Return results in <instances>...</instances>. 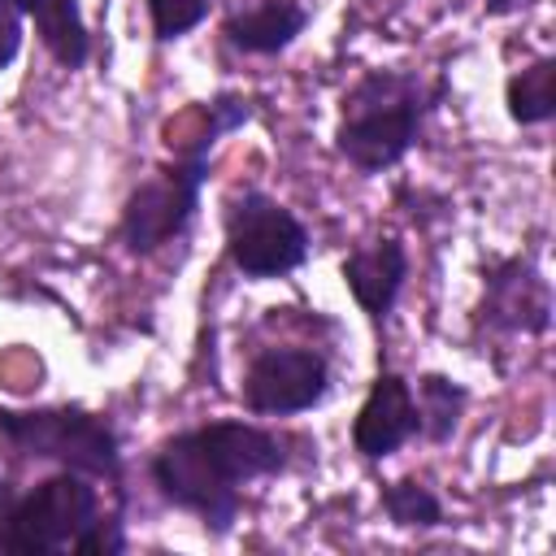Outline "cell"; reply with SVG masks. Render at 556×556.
I'll use <instances>...</instances> for the list:
<instances>
[{
  "mask_svg": "<svg viewBox=\"0 0 556 556\" xmlns=\"http://www.w3.org/2000/svg\"><path fill=\"white\" fill-rule=\"evenodd\" d=\"M13 508H17V495L9 482H0V552H13Z\"/></svg>",
  "mask_w": 556,
  "mask_h": 556,
  "instance_id": "cell-19",
  "label": "cell"
},
{
  "mask_svg": "<svg viewBox=\"0 0 556 556\" xmlns=\"http://www.w3.org/2000/svg\"><path fill=\"white\" fill-rule=\"evenodd\" d=\"M96 521V486L65 469L48 482H39L26 500L13 508V552L17 556H56L74 552L78 534Z\"/></svg>",
  "mask_w": 556,
  "mask_h": 556,
  "instance_id": "cell-5",
  "label": "cell"
},
{
  "mask_svg": "<svg viewBox=\"0 0 556 556\" xmlns=\"http://www.w3.org/2000/svg\"><path fill=\"white\" fill-rule=\"evenodd\" d=\"M0 439L13 452L61 460L65 469L91 473V478H117V465H122L117 434L100 417H91L83 408L0 413Z\"/></svg>",
  "mask_w": 556,
  "mask_h": 556,
  "instance_id": "cell-3",
  "label": "cell"
},
{
  "mask_svg": "<svg viewBox=\"0 0 556 556\" xmlns=\"http://www.w3.org/2000/svg\"><path fill=\"white\" fill-rule=\"evenodd\" d=\"M417 430L434 443L452 439L456 421H460V408H465V391L456 382H447L443 374H426L417 382Z\"/></svg>",
  "mask_w": 556,
  "mask_h": 556,
  "instance_id": "cell-14",
  "label": "cell"
},
{
  "mask_svg": "<svg viewBox=\"0 0 556 556\" xmlns=\"http://www.w3.org/2000/svg\"><path fill=\"white\" fill-rule=\"evenodd\" d=\"M274 469H282V443L248 421H213L174 434L152 460L161 495L213 530H230L239 491Z\"/></svg>",
  "mask_w": 556,
  "mask_h": 556,
  "instance_id": "cell-1",
  "label": "cell"
},
{
  "mask_svg": "<svg viewBox=\"0 0 556 556\" xmlns=\"http://www.w3.org/2000/svg\"><path fill=\"white\" fill-rule=\"evenodd\" d=\"M486 321L504 326V330H547L552 321V295H547V282L526 265V261H508L491 274V291H486V304H482Z\"/></svg>",
  "mask_w": 556,
  "mask_h": 556,
  "instance_id": "cell-9",
  "label": "cell"
},
{
  "mask_svg": "<svg viewBox=\"0 0 556 556\" xmlns=\"http://www.w3.org/2000/svg\"><path fill=\"white\" fill-rule=\"evenodd\" d=\"M226 248L248 278H282L304 265L308 230L291 208L261 191H243L226 213Z\"/></svg>",
  "mask_w": 556,
  "mask_h": 556,
  "instance_id": "cell-4",
  "label": "cell"
},
{
  "mask_svg": "<svg viewBox=\"0 0 556 556\" xmlns=\"http://www.w3.org/2000/svg\"><path fill=\"white\" fill-rule=\"evenodd\" d=\"M508 113L521 126L547 122L556 113V61L543 56L530 70H521L517 78H508Z\"/></svg>",
  "mask_w": 556,
  "mask_h": 556,
  "instance_id": "cell-13",
  "label": "cell"
},
{
  "mask_svg": "<svg viewBox=\"0 0 556 556\" xmlns=\"http://www.w3.org/2000/svg\"><path fill=\"white\" fill-rule=\"evenodd\" d=\"M17 48H22V13L9 0H0V70L17 56Z\"/></svg>",
  "mask_w": 556,
  "mask_h": 556,
  "instance_id": "cell-18",
  "label": "cell"
},
{
  "mask_svg": "<svg viewBox=\"0 0 556 556\" xmlns=\"http://www.w3.org/2000/svg\"><path fill=\"white\" fill-rule=\"evenodd\" d=\"M304 22H308V13L300 4H291V0H265L256 9L235 13L226 22V35H230L235 48L265 56V52H282L304 30Z\"/></svg>",
  "mask_w": 556,
  "mask_h": 556,
  "instance_id": "cell-11",
  "label": "cell"
},
{
  "mask_svg": "<svg viewBox=\"0 0 556 556\" xmlns=\"http://www.w3.org/2000/svg\"><path fill=\"white\" fill-rule=\"evenodd\" d=\"M421 113H426V91L413 74L374 70L343 96L334 148L361 174H382L413 148Z\"/></svg>",
  "mask_w": 556,
  "mask_h": 556,
  "instance_id": "cell-2",
  "label": "cell"
},
{
  "mask_svg": "<svg viewBox=\"0 0 556 556\" xmlns=\"http://www.w3.org/2000/svg\"><path fill=\"white\" fill-rule=\"evenodd\" d=\"M126 547V539H122V526L117 521H91L83 534H78V543H74V552L78 556H117Z\"/></svg>",
  "mask_w": 556,
  "mask_h": 556,
  "instance_id": "cell-17",
  "label": "cell"
},
{
  "mask_svg": "<svg viewBox=\"0 0 556 556\" xmlns=\"http://www.w3.org/2000/svg\"><path fill=\"white\" fill-rule=\"evenodd\" d=\"M9 4H13V9H17V13H35V9H39V4H43V0H9Z\"/></svg>",
  "mask_w": 556,
  "mask_h": 556,
  "instance_id": "cell-20",
  "label": "cell"
},
{
  "mask_svg": "<svg viewBox=\"0 0 556 556\" xmlns=\"http://www.w3.org/2000/svg\"><path fill=\"white\" fill-rule=\"evenodd\" d=\"M382 508L395 526H439V517H443L434 491H426L421 482H391L382 491Z\"/></svg>",
  "mask_w": 556,
  "mask_h": 556,
  "instance_id": "cell-15",
  "label": "cell"
},
{
  "mask_svg": "<svg viewBox=\"0 0 556 556\" xmlns=\"http://www.w3.org/2000/svg\"><path fill=\"white\" fill-rule=\"evenodd\" d=\"M330 387V365L313 348H269L248 365L243 404L265 417H287L321 404Z\"/></svg>",
  "mask_w": 556,
  "mask_h": 556,
  "instance_id": "cell-7",
  "label": "cell"
},
{
  "mask_svg": "<svg viewBox=\"0 0 556 556\" xmlns=\"http://www.w3.org/2000/svg\"><path fill=\"white\" fill-rule=\"evenodd\" d=\"M148 9H152V30H156V39H178V35H187L191 26L204 22L208 0H148Z\"/></svg>",
  "mask_w": 556,
  "mask_h": 556,
  "instance_id": "cell-16",
  "label": "cell"
},
{
  "mask_svg": "<svg viewBox=\"0 0 556 556\" xmlns=\"http://www.w3.org/2000/svg\"><path fill=\"white\" fill-rule=\"evenodd\" d=\"M417 434V404H413V391L400 374H382L361 413H356V426H352V443L361 456L369 460H382L391 452H400L408 439Z\"/></svg>",
  "mask_w": 556,
  "mask_h": 556,
  "instance_id": "cell-8",
  "label": "cell"
},
{
  "mask_svg": "<svg viewBox=\"0 0 556 556\" xmlns=\"http://www.w3.org/2000/svg\"><path fill=\"white\" fill-rule=\"evenodd\" d=\"M35 26H39L43 48L61 65L78 70L87 61V26H83V13H78V0H43L35 9Z\"/></svg>",
  "mask_w": 556,
  "mask_h": 556,
  "instance_id": "cell-12",
  "label": "cell"
},
{
  "mask_svg": "<svg viewBox=\"0 0 556 556\" xmlns=\"http://www.w3.org/2000/svg\"><path fill=\"white\" fill-rule=\"evenodd\" d=\"M343 278H348V291L356 295V304L369 313V317H387L404 278H408V256H404V243L395 239H378L374 248H361L343 261Z\"/></svg>",
  "mask_w": 556,
  "mask_h": 556,
  "instance_id": "cell-10",
  "label": "cell"
},
{
  "mask_svg": "<svg viewBox=\"0 0 556 556\" xmlns=\"http://www.w3.org/2000/svg\"><path fill=\"white\" fill-rule=\"evenodd\" d=\"M208 152H187L182 165L161 169V178H148L143 187L130 191L126 213H122V239L130 252H156L174 235L187 230L200 204V182L208 174Z\"/></svg>",
  "mask_w": 556,
  "mask_h": 556,
  "instance_id": "cell-6",
  "label": "cell"
}]
</instances>
